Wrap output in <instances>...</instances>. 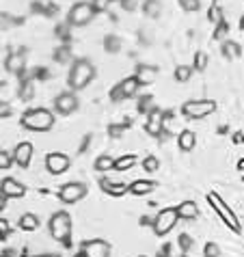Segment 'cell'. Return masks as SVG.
Wrapping results in <instances>:
<instances>
[{"label": "cell", "mask_w": 244, "mask_h": 257, "mask_svg": "<svg viewBox=\"0 0 244 257\" xmlns=\"http://www.w3.org/2000/svg\"><path fill=\"white\" fill-rule=\"evenodd\" d=\"M95 65L89 61V59H78L71 63V67H69V74H67V87L71 91H82V89H87L89 84L95 80Z\"/></svg>", "instance_id": "1"}, {"label": "cell", "mask_w": 244, "mask_h": 257, "mask_svg": "<svg viewBox=\"0 0 244 257\" xmlns=\"http://www.w3.org/2000/svg\"><path fill=\"white\" fill-rule=\"evenodd\" d=\"M22 127L31 132H48L54 127V112L44 106H37V108H28L22 119H20Z\"/></svg>", "instance_id": "2"}, {"label": "cell", "mask_w": 244, "mask_h": 257, "mask_svg": "<svg viewBox=\"0 0 244 257\" xmlns=\"http://www.w3.org/2000/svg\"><path fill=\"white\" fill-rule=\"evenodd\" d=\"M48 229L50 235L59 242H67L69 233H71V216L65 210H59L50 216V223H48Z\"/></svg>", "instance_id": "3"}, {"label": "cell", "mask_w": 244, "mask_h": 257, "mask_svg": "<svg viewBox=\"0 0 244 257\" xmlns=\"http://www.w3.org/2000/svg\"><path fill=\"white\" fill-rule=\"evenodd\" d=\"M207 201H210V205H212L214 210H216V214L220 216V220L229 227V229H233V231H242L240 220L235 218V214L231 212V208H229V205H225V201L220 199V195H216V192H207Z\"/></svg>", "instance_id": "4"}, {"label": "cell", "mask_w": 244, "mask_h": 257, "mask_svg": "<svg viewBox=\"0 0 244 257\" xmlns=\"http://www.w3.org/2000/svg\"><path fill=\"white\" fill-rule=\"evenodd\" d=\"M216 110V102L214 99H190V102L182 104V115L186 119H203Z\"/></svg>", "instance_id": "5"}, {"label": "cell", "mask_w": 244, "mask_h": 257, "mask_svg": "<svg viewBox=\"0 0 244 257\" xmlns=\"http://www.w3.org/2000/svg\"><path fill=\"white\" fill-rule=\"evenodd\" d=\"M95 16L97 11L93 9L91 3H76L67 13V22L71 26H87Z\"/></svg>", "instance_id": "6"}, {"label": "cell", "mask_w": 244, "mask_h": 257, "mask_svg": "<svg viewBox=\"0 0 244 257\" xmlns=\"http://www.w3.org/2000/svg\"><path fill=\"white\" fill-rule=\"evenodd\" d=\"M87 192H89L87 184H82V182H67V184H63V186L59 188L56 195H59V201L71 205V203H78L80 199L87 197Z\"/></svg>", "instance_id": "7"}, {"label": "cell", "mask_w": 244, "mask_h": 257, "mask_svg": "<svg viewBox=\"0 0 244 257\" xmlns=\"http://www.w3.org/2000/svg\"><path fill=\"white\" fill-rule=\"evenodd\" d=\"M177 220H179V216H177L175 208H164V210L158 212V216L154 218L152 229H154L156 235H167L177 225Z\"/></svg>", "instance_id": "8"}, {"label": "cell", "mask_w": 244, "mask_h": 257, "mask_svg": "<svg viewBox=\"0 0 244 257\" xmlns=\"http://www.w3.org/2000/svg\"><path fill=\"white\" fill-rule=\"evenodd\" d=\"M139 89H141L139 78H136V76H128L110 91V99H112V102H121V99L134 97L136 93H139Z\"/></svg>", "instance_id": "9"}, {"label": "cell", "mask_w": 244, "mask_h": 257, "mask_svg": "<svg viewBox=\"0 0 244 257\" xmlns=\"http://www.w3.org/2000/svg\"><path fill=\"white\" fill-rule=\"evenodd\" d=\"M78 106H80V102H78V95L76 91H63V93H59L54 97V110L59 112V115H71V112L78 110Z\"/></svg>", "instance_id": "10"}, {"label": "cell", "mask_w": 244, "mask_h": 257, "mask_svg": "<svg viewBox=\"0 0 244 257\" xmlns=\"http://www.w3.org/2000/svg\"><path fill=\"white\" fill-rule=\"evenodd\" d=\"M71 167V160L67 154H61V152H52L46 156V169L50 175H63L65 171Z\"/></svg>", "instance_id": "11"}, {"label": "cell", "mask_w": 244, "mask_h": 257, "mask_svg": "<svg viewBox=\"0 0 244 257\" xmlns=\"http://www.w3.org/2000/svg\"><path fill=\"white\" fill-rule=\"evenodd\" d=\"M80 251L87 257H110V244L106 240L93 238V240H84Z\"/></svg>", "instance_id": "12"}, {"label": "cell", "mask_w": 244, "mask_h": 257, "mask_svg": "<svg viewBox=\"0 0 244 257\" xmlns=\"http://www.w3.org/2000/svg\"><path fill=\"white\" fill-rule=\"evenodd\" d=\"M33 143H28V141H22V143H18L16 147H13V162L18 164L20 169H26L28 164H31V160H33Z\"/></svg>", "instance_id": "13"}, {"label": "cell", "mask_w": 244, "mask_h": 257, "mask_svg": "<svg viewBox=\"0 0 244 257\" xmlns=\"http://www.w3.org/2000/svg\"><path fill=\"white\" fill-rule=\"evenodd\" d=\"M145 130H147L149 137H160V134L164 132V110L156 108V106H154L152 110H149Z\"/></svg>", "instance_id": "14"}, {"label": "cell", "mask_w": 244, "mask_h": 257, "mask_svg": "<svg viewBox=\"0 0 244 257\" xmlns=\"http://www.w3.org/2000/svg\"><path fill=\"white\" fill-rule=\"evenodd\" d=\"M0 195L9 197V199H20L26 195V186L20 184L16 177H5V180L0 182Z\"/></svg>", "instance_id": "15"}, {"label": "cell", "mask_w": 244, "mask_h": 257, "mask_svg": "<svg viewBox=\"0 0 244 257\" xmlns=\"http://www.w3.org/2000/svg\"><path fill=\"white\" fill-rule=\"evenodd\" d=\"M158 74H160V69H158L156 65H149V63H139L134 69V76L139 78L141 87H147V84H154Z\"/></svg>", "instance_id": "16"}, {"label": "cell", "mask_w": 244, "mask_h": 257, "mask_svg": "<svg viewBox=\"0 0 244 257\" xmlns=\"http://www.w3.org/2000/svg\"><path fill=\"white\" fill-rule=\"evenodd\" d=\"M99 186H102L104 192H108V195L119 197V195H126L128 188H130V184H126V182H121V180H112V177H108V175H102V180H99Z\"/></svg>", "instance_id": "17"}, {"label": "cell", "mask_w": 244, "mask_h": 257, "mask_svg": "<svg viewBox=\"0 0 244 257\" xmlns=\"http://www.w3.org/2000/svg\"><path fill=\"white\" fill-rule=\"evenodd\" d=\"M154 190H156V182H152V180H134L130 184V188H128V192H132L136 197L152 195Z\"/></svg>", "instance_id": "18"}, {"label": "cell", "mask_w": 244, "mask_h": 257, "mask_svg": "<svg viewBox=\"0 0 244 257\" xmlns=\"http://www.w3.org/2000/svg\"><path fill=\"white\" fill-rule=\"evenodd\" d=\"M195 145H197V134H195V132H192V130H182V132H179V137H177V147L182 149L184 154L192 152V149H195Z\"/></svg>", "instance_id": "19"}, {"label": "cell", "mask_w": 244, "mask_h": 257, "mask_svg": "<svg viewBox=\"0 0 244 257\" xmlns=\"http://www.w3.org/2000/svg\"><path fill=\"white\" fill-rule=\"evenodd\" d=\"M175 210H177L179 220H195L199 216V208L195 201H182Z\"/></svg>", "instance_id": "20"}, {"label": "cell", "mask_w": 244, "mask_h": 257, "mask_svg": "<svg viewBox=\"0 0 244 257\" xmlns=\"http://www.w3.org/2000/svg\"><path fill=\"white\" fill-rule=\"evenodd\" d=\"M24 54H20V52H16V54H9L7 56V63H5V67H7V71H11V74H22L24 71Z\"/></svg>", "instance_id": "21"}, {"label": "cell", "mask_w": 244, "mask_h": 257, "mask_svg": "<svg viewBox=\"0 0 244 257\" xmlns=\"http://www.w3.org/2000/svg\"><path fill=\"white\" fill-rule=\"evenodd\" d=\"M220 52H222V56H225V59H238V56L242 54V48H240L238 41L225 39V41L220 44Z\"/></svg>", "instance_id": "22"}, {"label": "cell", "mask_w": 244, "mask_h": 257, "mask_svg": "<svg viewBox=\"0 0 244 257\" xmlns=\"http://www.w3.org/2000/svg\"><path fill=\"white\" fill-rule=\"evenodd\" d=\"M18 225H20V229H22V231H35V229H39L41 223H39V218L35 216V214L26 212V214H22V216H20Z\"/></svg>", "instance_id": "23"}, {"label": "cell", "mask_w": 244, "mask_h": 257, "mask_svg": "<svg viewBox=\"0 0 244 257\" xmlns=\"http://www.w3.org/2000/svg\"><path fill=\"white\" fill-rule=\"evenodd\" d=\"M93 169L97 171V173H108V171L114 169V158L108 154H102V156H97L95 162H93Z\"/></svg>", "instance_id": "24"}, {"label": "cell", "mask_w": 244, "mask_h": 257, "mask_svg": "<svg viewBox=\"0 0 244 257\" xmlns=\"http://www.w3.org/2000/svg\"><path fill=\"white\" fill-rule=\"evenodd\" d=\"M136 156L134 154H128V156H121V158L114 160V169L112 171H128V169H132L134 164H136Z\"/></svg>", "instance_id": "25"}, {"label": "cell", "mask_w": 244, "mask_h": 257, "mask_svg": "<svg viewBox=\"0 0 244 257\" xmlns=\"http://www.w3.org/2000/svg\"><path fill=\"white\" fill-rule=\"evenodd\" d=\"M192 74H195V69H192V65H177L175 71H173V78L177 82H188Z\"/></svg>", "instance_id": "26"}, {"label": "cell", "mask_w": 244, "mask_h": 257, "mask_svg": "<svg viewBox=\"0 0 244 257\" xmlns=\"http://www.w3.org/2000/svg\"><path fill=\"white\" fill-rule=\"evenodd\" d=\"M162 11V5L158 3V0H145V5H143V13H145L147 18H158Z\"/></svg>", "instance_id": "27"}, {"label": "cell", "mask_w": 244, "mask_h": 257, "mask_svg": "<svg viewBox=\"0 0 244 257\" xmlns=\"http://www.w3.org/2000/svg\"><path fill=\"white\" fill-rule=\"evenodd\" d=\"M104 50H106V52H110V54L119 52V50H121V39L117 37V35H108V37L104 39Z\"/></svg>", "instance_id": "28"}, {"label": "cell", "mask_w": 244, "mask_h": 257, "mask_svg": "<svg viewBox=\"0 0 244 257\" xmlns=\"http://www.w3.org/2000/svg\"><path fill=\"white\" fill-rule=\"evenodd\" d=\"M207 63H210L207 54L205 52H197L195 59H192V69H195V71H205L207 69Z\"/></svg>", "instance_id": "29"}, {"label": "cell", "mask_w": 244, "mask_h": 257, "mask_svg": "<svg viewBox=\"0 0 244 257\" xmlns=\"http://www.w3.org/2000/svg\"><path fill=\"white\" fill-rule=\"evenodd\" d=\"M143 169H145L147 173H156V171L160 169V160H158L156 156H147V158L143 160Z\"/></svg>", "instance_id": "30"}, {"label": "cell", "mask_w": 244, "mask_h": 257, "mask_svg": "<svg viewBox=\"0 0 244 257\" xmlns=\"http://www.w3.org/2000/svg\"><path fill=\"white\" fill-rule=\"evenodd\" d=\"M203 257H220V246L216 242H207L203 246Z\"/></svg>", "instance_id": "31"}, {"label": "cell", "mask_w": 244, "mask_h": 257, "mask_svg": "<svg viewBox=\"0 0 244 257\" xmlns=\"http://www.w3.org/2000/svg\"><path fill=\"white\" fill-rule=\"evenodd\" d=\"M13 167V154L7 149H0V169H11Z\"/></svg>", "instance_id": "32"}, {"label": "cell", "mask_w": 244, "mask_h": 257, "mask_svg": "<svg viewBox=\"0 0 244 257\" xmlns=\"http://www.w3.org/2000/svg\"><path fill=\"white\" fill-rule=\"evenodd\" d=\"M152 108H154V97L152 95H143L139 99V110L141 112H149Z\"/></svg>", "instance_id": "33"}, {"label": "cell", "mask_w": 244, "mask_h": 257, "mask_svg": "<svg viewBox=\"0 0 244 257\" xmlns=\"http://www.w3.org/2000/svg\"><path fill=\"white\" fill-rule=\"evenodd\" d=\"M179 5H182V9H184V11L195 13V11H199L201 0H179Z\"/></svg>", "instance_id": "34"}, {"label": "cell", "mask_w": 244, "mask_h": 257, "mask_svg": "<svg viewBox=\"0 0 244 257\" xmlns=\"http://www.w3.org/2000/svg\"><path fill=\"white\" fill-rule=\"evenodd\" d=\"M13 24H16V20H13L9 13H0V31H9Z\"/></svg>", "instance_id": "35"}, {"label": "cell", "mask_w": 244, "mask_h": 257, "mask_svg": "<svg viewBox=\"0 0 244 257\" xmlns=\"http://www.w3.org/2000/svg\"><path fill=\"white\" fill-rule=\"evenodd\" d=\"M9 233H11L9 220H7V218H0V240H7V238H9Z\"/></svg>", "instance_id": "36"}, {"label": "cell", "mask_w": 244, "mask_h": 257, "mask_svg": "<svg viewBox=\"0 0 244 257\" xmlns=\"http://www.w3.org/2000/svg\"><path fill=\"white\" fill-rule=\"evenodd\" d=\"M13 115V106L9 102H0V119H9Z\"/></svg>", "instance_id": "37"}, {"label": "cell", "mask_w": 244, "mask_h": 257, "mask_svg": "<svg viewBox=\"0 0 244 257\" xmlns=\"http://www.w3.org/2000/svg\"><path fill=\"white\" fill-rule=\"evenodd\" d=\"M91 5H93V9H95L97 13H102V11H106L110 7V0H91Z\"/></svg>", "instance_id": "38"}, {"label": "cell", "mask_w": 244, "mask_h": 257, "mask_svg": "<svg viewBox=\"0 0 244 257\" xmlns=\"http://www.w3.org/2000/svg\"><path fill=\"white\" fill-rule=\"evenodd\" d=\"M210 20L214 24L222 22V9H220V7H212V9H210Z\"/></svg>", "instance_id": "39"}, {"label": "cell", "mask_w": 244, "mask_h": 257, "mask_svg": "<svg viewBox=\"0 0 244 257\" xmlns=\"http://www.w3.org/2000/svg\"><path fill=\"white\" fill-rule=\"evenodd\" d=\"M108 132H110V137H112V139H119L121 134L126 132V125H110V127H108Z\"/></svg>", "instance_id": "40"}, {"label": "cell", "mask_w": 244, "mask_h": 257, "mask_svg": "<svg viewBox=\"0 0 244 257\" xmlns=\"http://www.w3.org/2000/svg\"><path fill=\"white\" fill-rule=\"evenodd\" d=\"M216 26H218V28H216V33H214V37H216V39H222V35H225V31L229 28V24L225 22V20H222V22H218Z\"/></svg>", "instance_id": "41"}, {"label": "cell", "mask_w": 244, "mask_h": 257, "mask_svg": "<svg viewBox=\"0 0 244 257\" xmlns=\"http://www.w3.org/2000/svg\"><path fill=\"white\" fill-rule=\"evenodd\" d=\"M179 244H182V248H184V253H186V251H188V248H190V244H192V240L188 238V233H184V235H182V238H179Z\"/></svg>", "instance_id": "42"}, {"label": "cell", "mask_w": 244, "mask_h": 257, "mask_svg": "<svg viewBox=\"0 0 244 257\" xmlns=\"http://www.w3.org/2000/svg\"><path fill=\"white\" fill-rule=\"evenodd\" d=\"M31 95H33V89H31V84H26L24 89H20V97H22V99H31Z\"/></svg>", "instance_id": "43"}, {"label": "cell", "mask_w": 244, "mask_h": 257, "mask_svg": "<svg viewBox=\"0 0 244 257\" xmlns=\"http://www.w3.org/2000/svg\"><path fill=\"white\" fill-rule=\"evenodd\" d=\"M171 248H173V244H164V246L160 248V253H158V257H173V255L169 253Z\"/></svg>", "instance_id": "44"}, {"label": "cell", "mask_w": 244, "mask_h": 257, "mask_svg": "<svg viewBox=\"0 0 244 257\" xmlns=\"http://www.w3.org/2000/svg\"><path fill=\"white\" fill-rule=\"evenodd\" d=\"M7 199H9V197L0 195V210H3V208H7Z\"/></svg>", "instance_id": "45"}, {"label": "cell", "mask_w": 244, "mask_h": 257, "mask_svg": "<svg viewBox=\"0 0 244 257\" xmlns=\"http://www.w3.org/2000/svg\"><path fill=\"white\" fill-rule=\"evenodd\" d=\"M35 257H61V255H54V253H44V255H35Z\"/></svg>", "instance_id": "46"}, {"label": "cell", "mask_w": 244, "mask_h": 257, "mask_svg": "<svg viewBox=\"0 0 244 257\" xmlns=\"http://www.w3.org/2000/svg\"><path fill=\"white\" fill-rule=\"evenodd\" d=\"M240 28H242V31H244V16L240 18Z\"/></svg>", "instance_id": "47"}, {"label": "cell", "mask_w": 244, "mask_h": 257, "mask_svg": "<svg viewBox=\"0 0 244 257\" xmlns=\"http://www.w3.org/2000/svg\"><path fill=\"white\" fill-rule=\"evenodd\" d=\"M74 257H87V255H84V253H82V251H80V253H76V255H74Z\"/></svg>", "instance_id": "48"}, {"label": "cell", "mask_w": 244, "mask_h": 257, "mask_svg": "<svg viewBox=\"0 0 244 257\" xmlns=\"http://www.w3.org/2000/svg\"><path fill=\"white\" fill-rule=\"evenodd\" d=\"M240 169H244V160H240Z\"/></svg>", "instance_id": "49"}, {"label": "cell", "mask_w": 244, "mask_h": 257, "mask_svg": "<svg viewBox=\"0 0 244 257\" xmlns=\"http://www.w3.org/2000/svg\"><path fill=\"white\" fill-rule=\"evenodd\" d=\"M141 257H145V255H141Z\"/></svg>", "instance_id": "50"}, {"label": "cell", "mask_w": 244, "mask_h": 257, "mask_svg": "<svg viewBox=\"0 0 244 257\" xmlns=\"http://www.w3.org/2000/svg\"><path fill=\"white\" fill-rule=\"evenodd\" d=\"M212 3H214V0H212Z\"/></svg>", "instance_id": "51"}]
</instances>
